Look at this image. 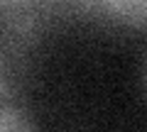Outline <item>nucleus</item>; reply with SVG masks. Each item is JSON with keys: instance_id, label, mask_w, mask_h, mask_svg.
Instances as JSON below:
<instances>
[{"instance_id": "nucleus-1", "label": "nucleus", "mask_w": 147, "mask_h": 132, "mask_svg": "<svg viewBox=\"0 0 147 132\" xmlns=\"http://www.w3.org/2000/svg\"><path fill=\"white\" fill-rule=\"evenodd\" d=\"M91 5H98L108 10L110 15L120 17L123 22L142 29L145 27V15H147V0H88Z\"/></svg>"}, {"instance_id": "nucleus-3", "label": "nucleus", "mask_w": 147, "mask_h": 132, "mask_svg": "<svg viewBox=\"0 0 147 132\" xmlns=\"http://www.w3.org/2000/svg\"><path fill=\"white\" fill-rule=\"evenodd\" d=\"M0 3H20V0H0Z\"/></svg>"}, {"instance_id": "nucleus-2", "label": "nucleus", "mask_w": 147, "mask_h": 132, "mask_svg": "<svg viewBox=\"0 0 147 132\" xmlns=\"http://www.w3.org/2000/svg\"><path fill=\"white\" fill-rule=\"evenodd\" d=\"M0 132H37V125L20 108L0 105Z\"/></svg>"}]
</instances>
